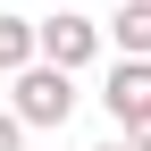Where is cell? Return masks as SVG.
I'll list each match as a JSON object with an SVG mask.
<instances>
[{"mask_svg":"<svg viewBox=\"0 0 151 151\" xmlns=\"http://www.w3.org/2000/svg\"><path fill=\"white\" fill-rule=\"evenodd\" d=\"M34 59H42V67H59V76L92 67V59H101V17H76V9L34 17Z\"/></svg>","mask_w":151,"mask_h":151,"instance_id":"6da1fadb","label":"cell"},{"mask_svg":"<svg viewBox=\"0 0 151 151\" xmlns=\"http://www.w3.org/2000/svg\"><path fill=\"white\" fill-rule=\"evenodd\" d=\"M9 118H17V126H67V118H76V76H59V67H42V59H34L25 76H17Z\"/></svg>","mask_w":151,"mask_h":151,"instance_id":"7a4b0ae2","label":"cell"},{"mask_svg":"<svg viewBox=\"0 0 151 151\" xmlns=\"http://www.w3.org/2000/svg\"><path fill=\"white\" fill-rule=\"evenodd\" d=\"M101 109H109L118 126L151 118V59H118V67H109V84H101Z\"/></svg>","mask_w":151,"mask_h":151,"instance_id":"3957f363","label":"cell"},{"mask_svg":"<svg viewBox=\"0 0 151 151\" xmlns=\"http://www.w3.org/2000/svg\"><path fill=\"white\" fill-rule=\"evenodd\" d=\"M101 42H118V59H151V0H118V17L101 25Z\"/></svg>","mask_w":151,"mask_h":151,"instance_id":"277c9868","label":"cell"},{"mask_svg":"<svg viewBox=\"0 0 151 151\" xmlns=\"http://www.w3.org/2000/svg\"><path fill=\"white\" fill-rule=\"evenodd\" d=\"M34 67V17H0V76Z\"/></svg>","mask_w":151,"mask_h":151,"instance_id":"5b68a950","label":"cell"},{"mask_svg":"<svg viewBox=\"0 0 151 151\" xmlns=\"http://www.w3.org/2000/svg\"><path fill=\"white\" fill-rule=\"evenodd\" d=\"M118 143H126V151H151V118H134V126H126Z\"/></svg>","mask_w":151,"mask_h":151,"instance_id":"8992f818","label":"cell"},{"mask_svg":"<svg viewBox=\"0 0 151 151\" xmlns=\"http://www.w3.org/2000/svg\"><path fill=\"white\" fill-rule=\"evenodd\" d=\"M17 143H25V126H17L9 109H0V151H17Z\"/></svg>","mask_w":151,"mask_h":151,"instance_id":"52a82bcc","label":"cell"},{"mask_svg":"<svg viewBox=\"0 0 151 151\" xmlns=\"http://www.w3.org/2000/svg\"><path fill=\"white\" fill-rule=\"evenodd\" d=\"M101 151H126V143H101Z\"/></svg>","mask_w":151,"mask_h":151,"instance_id":"ba28073f","label":"cell"}]
</instances>
